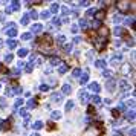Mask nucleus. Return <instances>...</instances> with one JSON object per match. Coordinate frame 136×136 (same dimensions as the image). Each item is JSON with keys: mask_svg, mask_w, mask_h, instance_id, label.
Segmentation results:
<instances>
[{"mask_svg": "<svg viewBox=\"0 0 136 136\" xmlns=\"http://www.w3.org/2000/svg\"><path fill=\"white\" fill-rule=\"evenodd\" d=\"M5 32H6L8 37H15L17 35V26H15V23H8L5 26Z\"/></svg>", "mask_w": 136, "mask_h": 136, "instance_id": "f257e3e1", "label": "nucleus"}, {"mask_svg": "<svg viewBox=\"0 0 136 136\" xmlns=\"http://www.w3.org/2000/svg\"><path fill=\"white\" fill-rule=\"evenodd\" d=\"M20 92H22V87H18V86H15V87H6V95L8 96H14L17 93H20Z\"/></svg>", "mask_w": 136, "mask_h": 136, "instance_id": "f03ea898", "label": "nucleus"}, {"mask_svg": "<svg viewBox=\"0 0 136 136\" xmlns=\"http://www.w3.org/2000/svg\"><path fill=\"white\" fill-rule=\"evenodd\" d=\"M17 9H20V2H11L9 6H6V12L11 14L12 11H17Z\"/></svg>", "mask_w": 136, "mask_h": 136, "instance_id": "7ed1b4c3", "label": "nucleus"}, {"mask_svg": "<svg viewBox=\"0 0 136 136\" xmlns=\"http://www.w3.org/2000/svg\"><path fill=\"white\" fill-rule=\"evenodd\" d=\"M121 61H122V55L118 54V55H115V57L112 58V61H110V63H112V66H116V64H119Z\"/></svg>", "mask_w": 136, "mask_h": 136, "instance_id": "20e7f679", "label": "nucleus"}, {"mask_svg": "<svg viewBox=\"0 0 136 136\" xmlns=\"http://www.w3.org/2000/svg\"><path fill=\"white\" fill-rule=\"evenodd\" d=\"M43 31V26L40 25V23H35V25H32V31H31V34H40Z\"/></svg>", "mask_w": 136, "mask_h": 136, "instance_id": "39448f33", "label": "nucleus"}, {"mask_svg": "<svg viewBox=\"0 0 136 136\" xmlns=\"http://www.w3.org/2000/svg\"><path fill=\"white\" fill-rule=\"evenodd\" d=\"M100 89H101V87H100V84H98V83H90V84H89V90H90V92H93V93H98V92H100Z\"/></svg>", "mask_w": 136, "mask_h": 136, "instance_id": "423d86ee", "label": "nucleus"}, {"mask_svg": "<svg viewBox=\"0 0 136 136\" xmlns=\"http://www.w3.org/2000/svg\"><path fill=\"white\" fill-rule=\"evenodd\" d=\"M78 96H80V101H81L83 104H84V103H87V100H89V95H87V90H81Z\"/></svg>", "mask_w": 136, "mask_h": 136, "instance_id": "0eeeda50", "label": "nucleus"}, {"mask_svg": "<svg viewBox=\"0 0 136 136\" xmlns=\"http://www.w3.org/2000/svg\"><path fill=\"white\" fill-rule=\"evenodd\" d=\"M115 86H116V80H107L106 87H107L110 92H113V90H115Z\"/></svg>", "mask_w": 136, "mask_h": 136, "instance_id": "6e6552de", "label": "nucleus"}, {"mask_svg": "<svg viewBox=\"0 0 136 136\" xmlns=\"http://www.w3.org/2000/svg\"><path fill=\"white\" fill-rule=\"evenodd\" d=\"M119 87H121V90H122V92H128V89H130V84H128L127 81L121 80V81H119Z\"/></svg>", "mask_w": 136, "mask_h": 136, "instance_id": "1a4fd4ad", "label": "nucleus"}, {"mask_svg": "<svg viewBox=\"0 0 136 136\" xmlns=\"http://www.w3.org/2000/svg\"><path fill=\"white\" fill-rule=\"evenodd\" d=\"M52 101L54 103H61L63 101V93H54L52 95Z\"/></svg>", "mask_w": 136, "mask_h": 136, "instance_id": "9d476101", "label": "nucleus"}, {"mask_svg": "<svg viewBox=\"0 0 136 136\" xmlns=\"http://www.w3.org/2000/svg\"><path fill=\"white\" fill-rule=\"evenodd\" d=\"M87 81H89V73L86 72V73H83V75H81V78H80V84H81V86H84V84H87Z\"/></svg>", "mask_w": 136, "mask_h": 136, "instance_id": "9b49d317", "label": "nucleus"}, {"mask_svg": "<svg viewBox=\"0 0 136 136\" xmlns=\"http://www.w3.org/2000/svg\"><path fill=\"white\" fill-rule=\"evenodd\" d=\"M107 66V63L104 61V60H96L95 61V67H100V69H104Z\"/></svg>", "mask_w": 136, "mask_h": 136, "instance_id": "f8f14e48", "label": "nucleus"}, {"mask_svg": "<svg viewBox=\"0 0 136 136\" xmlns=\"http://www.w3.org/2000/svg\"><path fill=\"white\" fill-rule=\"evenodd\" d=\"M58 9H60V5H58V3H52V5H51V9H49V12H51V14H57V12H58Z\"/></svg>", "mask_w": 136, "mask_h": 136, "instance_id": "ddd939ff", "label": "nucleus"}, {"mask_svg": "<svg viewBox=\"0 0 136 136\" xmlns=\"http://www.w3.org/2000/svg\"><path fill=\"white\" fill-rule=\"evenodd\" d=\"M66 70H67V64L66 63H60V67H58V73H66Z\"/></svg>", "mask_w": 136, "mask_h": 136, "instance_id": "4468645a", "label": "nucleus"}, {"mask_svg": "<svg viewBox=\"0 0 136 136\" xmlns=\"http://www.w3.org/2000/svg\"><path fill=\"white\" fill-rule=\"evenodd\" d=\"M125 118H127L128 121H134V110H133V109L127 112V115H125Z\"/></svg>", "mask_w": 136, "mask_h": 136, "instance_id": "2eb2a0df", "label": "nucleus"}, {"mask_svg": "<svg viewBox=\"0 0 136 136\" xmlns=\"http://www.w3.org/2000/svg\"><path fill=\"white\" fill-rule=\"evenodd\" d=\"M61 92H63V93H64V95H69V93H70V92H72V87H70V86H69V84H64V86H63V87H61Z\"/></svg>", "mask_w": 136, "mask_h": 136, "instance_id": "dca6fc26", "label": "nucleus"}, {"mask_svg": "<svg viewBox=\"0 0 136 136\" xmlns=\"http://www.w3.org/2000/svg\"><path fill=\"white\" fill-rule=\"evenodd\" d=\"M6 44H8V48H9V49H14V48L17 46V41L14 40V38H9V40L6 41Z\"/></svg>", "mask_w": 136, "mask_h": 136, "instance_id": "f3484780", "label": "nucleus"}, {"mask_svg": "<svg viewBox=\"0 0 136 136\" xmlns=\"http://www.w3.org/2000/svg\"><path fill=\"white\" fill-rule=\"evenodd\" d=\"M51 118H52V119H60V118H61V112H58V110L52 112V113H51Z\"/></svg>", "mask_w": 136, "mask_h": 136, "instance_id": "a211bd4d", "label": "nucleus"}, {"mask_svg": "<svg viewBox=\"0 0 136 136\" xmlns=\"http://www.w3.org/2000/svg\"><path fill=\"white\" fill-rule=\"evenodd\" d=\"M29 23V15L28 14H25L23 17H22V20H20V25H23V26H26Z\"/></svg>", "mask_w": 136, "mask_h": 136, "instance_id": "6ab92c4d", "label": "nucleus"}, {"mask_svg": "<svg viewBox=\"0 0 136 136\" xmlns=\"http://www.w3.org/2000/svg\"><path fill=\"white\" fill-rule=\"evenodd\" d=\"M17 55L20 57V58L26 57V55H28V49H26V48H22V49H18V54H17Z\"/></svg>", "mask_w": 136, "mask_h": 136, "instance_id": "aec40b11", "label": "nucleus"}, {"mask_svg": "<svg viewBox=\"0 0 136 136\" xmlns=\"http://www.w3.org/2000/svg\"><path fill=\"white\" fill-rule=\"evenodd\" d=\"M64 41H66V37L64 35H58L57 37V44H63Z\"/></svg>", "mask_w": 136, "mask_h": 136, "instance_id": "412c9836", "label": "nucleus"}, {"mask_svg": "<svg viewBox=\"0 0 136 136\" xmlns=\"http://www.w3.org/2000/svg\"><path fill=\"white\" fill-rule=\"evenodd\" d=\"M122 32H124V29H122V28H115V31H113V34H115L116 37H121V35H122Z\"/></svg>", "mask_w": 136, "mask_h": 136, "instance_id": "4be33fe9", "label": "nucleus"}, {"mask_svg": "<svg viewBox=\"0 0 136 136\" xmlns=\"http://www.w3.org/2000/svg\"><path fill=\"white\" fill-rule=\"evenodd\" d=\"M41 127H43V122H41V121H37V122H34V125H32L34 130H40Z\"/></svg>", "mask_w": 136, "mask_h": 136, "instance_id": "5701e85b", "label": "nucleus"}, {"mask_svg": "<svg viewBox=\"0 0 136 136\" xmlns=\"http://www.w3.org/2000/svg\"><path fill=\"white\" fill-rule=\"evenodd\" d=\"M18 115L28 119V110H26V109H20V110H18Z\"/></svg>", "mask_w": 136, "mask_h": 136, "instance_id": "b1692460", "label": "nucleus"}, {"mask_svg": "<svg viewBox=\"0 0 136 136\" xmlns=\"http://www.w3.org/2000/svg\"><path fill=\"white\" fill-rule=\"evenodd\" d=\"M92 103L93 104H101V98L98 95H95V96H92Z\"/></svg>", "mask_w": 136, "mask_h": 136, "instance_id": "393cba45", "label": "nucleus"}, {"mask_svg": "<svg viewBox=\"0 0 136 136\" xmlns=\"http://www.w3.org/2000/svg\"><path fill=\"white\" fill-rule=\"evenodd\" d=\"M22 106H23V100H22V98H18V100H17L15 103H14V107H15V109L22 107Z\"/></svg>", "mask_w": 136, "mask_h": 136, "instance_id": "a878e982", "label": "nucleus"}, {"mask_svg": "<svg viewBox=\"0 0 136 136\" xmlns=\"http://www.w3.org/2000/svg\"><path fill=\"white\" fill-rule=\"evenodd\" d=\"M35 106H37V101L35 100H29L28 101V109H34Z\"/></svg>", "mask_w": 136, "mask_h": 136, "instance_id": "bb28decb", "label": "nucleus"}, {"mask_svg": "<svg viewBox=\"0 0 136 136\" xmlns=\"http://www.w3.org/2000/svg\"><path fill=\"white\" fill-rule=\"evenodd\" d=\"M80 28H81V29H87V22L84 20V18H81V20H80Z\"/></svg>", "mask_w": 136, "mask_h": 136, "instance_id": "cd10ccee", "label": "nucleus"}, {"mask_svg": "<svg viewBox=\"0 0 136 136\" xmlns=\"http://www.w3.org/2000/svg\"><path fill=\"white\" fill-rule=\"evenodd\" d=\"M122 104H124L125 107H130V106L133 107V106H134V100L131 98V100H128V101H125V103H122Z\"/></svg>", "mask_w": 136, "mask_h": 136, "instance_id": "c85d7f7f", "label": "nucleus"}, {"mask_svg": "<svg viewBox=\"0 0 136 136\" xmlns=\"http://www.w3.org/2000/svg\"><path fill=\"white\" fill-rule=\"evenodd\" d=\"M73 109V101H67L66 103V112H69V110H72Z\"/></svg>", "mask_w": 136, "mask_h": 136, "instance_id": "c756f323", "label": "nucleus"}, {"mask_svg": "<svg viewBox=\"0 0 136 136\" xmlns=\"http://www.w3.org/2000/svg\"><path fill=\"white\" fill-rule=\"evenodd\" d=\"M6 127H8V124H6V121H3V119H0V130H6Z\"/></svg>", "mask_w": 136, "mask_h": 136, "instance_id": "7c9ffc66", "label": "nucleus"}, {"mask_svg": "<svg viewBox=\"0 0 136 136\" xmlns=\"http://www.w3.org/2000/svg\"><path fill=\"white\" fill-rule=\"evenodd\" d=\"M113 22L118 25V23H121L122 22V15H115V18H113Z\"/></svg>", "mask_w": 136, "mask_h": 136, "instance_id": "2f4dec72", "label": "nucleus"}, {"mask_svg": "<svg viewBox=\"0 0 136 136\" xmlns=\"http://www.w3.org/2000/svg\"><path fill=\"white\" fill-rule=\"evenodd\" d=\"M72 75H73V76H80V75H81V69H80V67H76V69H73V72H72Z\"/></svg>", "mask_w": 136, "mask_h": 136, "instance_id": "473e14b6", "label": "nucleus"}, {"mask_svg": "<svg viewBox=\"0 0 136 136\" xmlns=\"http://www.w3.org/2000/svg\"><path fill=\"white\" fill-rule=\"evenodd\" d=\"M51 64H52V66L60 64V58H55V57H54V58H51Z\"/></svg>", "mask_w": 136, "mask_h": 136, "instance_id": "72a5a7b5", "label": "nucleus"}, {"mask_svg": "<svg viewBox=\"0 0 136 136\" xmlns=\"http://www.w3.org/2000/svg\"><path fill=\"white\" fill-rule=\"evenodd\" d=\"M34 64H35V63H31V61H29V63L26 64V72H32V67H34Z\"/></svg>", "mask_w": 136, "mask_h": 136, "instance_id": "f704fd0d", "label": "nucleus"}, {"mask_svg": "<svg viewBox=\"0 0 136 136\" xmlns=\"http://www.w3.org/2000/svg\"><path fill=\"white\" fill-rule=\"evenodd\" d=\"M121 72H122V73H128V72H130V66H128V64H124Z\"/></svg>", "mask_w": 136, "mask_h": 136, "instance_id": "c9c22d12", "label": "nucleus"}, {"mask_svg": "<svg viewBox=\"0 0 136 136\" xmlns=\"http://www.w3.org/2000/svg\"><path fill=\"white\" fill-rule=\"evenodd\" d=\"M49 15H51L49 11H43V12H41V18H44V20H46V18H49Z\"/></svg>", "mask_w": 136, "mask_h": 136, "instance_id": "e433bc0d", "label": "nucleus"}, {"mask_svg": "<svg viewBox=\"0 0 136 136\" xmlns=\"http://www.w3.org/2000/svg\"><path fill=\"white\" fill-rule=\"evenodd\" d=\"M0 107L6 109V100H5V98H0Z\"/></svg>", "mask_w": 136, "mask_h": 136, "instance_id": "4c0bfd02", "label": "nucleus"}, {"mask_svg": "<svg viewBox=\"0 0 136 136\" xmlns=\"http://www.w3.org/2000/svg\"><path fill=\"white\" fill-rule=\"evenodd\" d=\"M5 61H6V63H11V61H12V55H11V54H6V55H5Z\"/></svg>", "mask_w": 136, "mask_h": 136, "instance_id": "58836bf2", "label": "nucleus"}, {"mask_svg": "<svg viewBox=\"0 0 136 136\" xmlns=\"http://www.w3.org/2000/svg\"><path fill=\"white\" fill-rule=\"evenodd\" d=\"M31 37H32V34H31V32H26V34H23V35H22V38H23V40H29Z\"/></svg>", "mask_w": 136, "mask_h": 136, "instance_id": "ea45409f", "label": "nucleus"}, {"mask_svg": "<svg viewBox=\"0 0 136 136\" xmlns=\"http://www.w3.org/2000/svg\"><path fill=\"white\" fill-rule=\"evenodd\" d=\"M103 75L106 76V78H112V75H113V73H112V70H104Z\"/></svg>", "mask_w": 136, "mask_h": 136, "instance_id": "a19ab883", "label": "nucleus"}, {"mask_svg": "<svg viewBox=\"0 0 136 136\" xmlns=\"http://www.w3.org/2000/svg\"><path fill=\"white\" fill-rule=\"evenodd\" d=\"M95 12H96L95 9H87V12H86V15H87V17H92V15H95Z\"/></svg>", "mask_w": 136, "mask_h": 136, "instance_id": "79ce46f5", "label": "nucleus"}, {"mask_svg": "<svg viewBox=\"0 0 136 136\" xmlns=\"http://www.w3.org/2000/svg\"><path fill=\"white\" fill-rule=\"evenodd\" d=\"M28 15H29L31 18H37V17H38V14H37V11H31V12H29Z\"/></svg>", "mask_w": 136, "mask_h": 136, "instance_id": "37998d69", "label": "nucleus"}, {"mask_svg": "<svg viewBox=\"0 0 136 136\" xmlns=\"http://www.w3.org/2000/svg\"><path fill=\"white\" fill-rule=\"evenodd\" d=\"M64 51H66L67 54H70V52H72V44H70V43H69V44H66V46H64Z\"/></svg>", "mask_w": 136, "mask_h": 136, "instance_id": "c03bdc74", "label": "nucleus"}, {"mask_svg": "<svg viewBox=\"0 0 136 136\" xmlns=\"http://www.w3.org/2000/svg\"><path fill=\"white\" fill-rule=\"evenodd\" d=\"M40 90H41V92H48V90H49V86H48V84H41V86H40Z\"/></svg>", "mask_w": 136, "mask_h": 136, "instance_id": "a18cd8bd", "label": "nucleus"}, {"mask_svg": "<svg viewBox=\"0 0 136 136\" xmlns=\"http://www.w3.org/2000/svg\"><path fill=\"white\" fill-rule=\"evenodd\" d=\"M70 32H72V34H76V32H78V26H76V25H73V26L70 28Z\"/></svg>", "mask_w": 136, "mask_h": 136, "instance_id": "49530a36", "label": "nucleus"}, {"mask_svg": "<svg viewBox=\"0 0 136 136\" xmlns=\"http://www.w3.org/2000/svg\"><path fill=\"white\" fill-rule=\"evenodd\" d=\"M100 25H101V23H100L98 20H95V22H92V28H100Z\"/></svg>", "mask_w": 136, "mask_h": 136, "instance_id": "de8ad7c7", "label": "nucleus"}, {"mask_svg": "<svg viewBox=\"0 0 136 136\" xmlns=\"http://www.w3.org/2000/svg\"><path fill=\"white\" fill-rule=\"evenodd\" d=\"M54 25L60 26V25H61V20H58V18H54Z\"/></svg>", "mask_w": 136, "mask_h": 136, "instance_id": "09e8293b", "label": "nucleus"}, {"mask_svg": "<svg viewBox=\"0 0 136 136\" xmlns=\"http://www.w3.org/2000/svg\"><path fill=\"white\" fill-rule=\"evenodd\" d=\"M17 67H18V70H20L22 67H25V63H23V61H18V64H17Z\"/></svg>", "mask_w": 136, "mask_h": 136, "instance_id": "8fccbe9b", "label": "nucleus"}, {"mask_svg": "<svg viewBox=\"0 0 136 136\" xmlns=\"http://www.w3.org/2000/svg\"><path fill=\"white\" fill-rule=\"evenodd\" d=\"M125 23H127V25H131V23H133V17H128L127 20H125Z\"/></svg>", "mask_w": 136, "mask_h": 136, "instance_id": "3c124183", "label": "nucleus"}, {"mask_svg": "<svg viewBox=\"0 0 136 136\" xmlns=\"http://www.w3.org/2000/svg\"><path fill=\"white\" fill-rule=\"evenodd\" d=\"M0 22H5V12H0Z\"/></svg>", "mask_w": 136, "mask_h": 136, "instance_id": "603ef678", "label": "nucleus"}, {"mask_svg": "<svg viewBox=\"0 0 136 136\" xmlns=\"http://www.w3.org/2000/svg\"><path fill=\"white\" fill-rule=\"evenodd\" d=\"M80 41H81L80 37H75V38H73V43H80Z\"/></svg>", "mask_w": 136, "mask_h": 136, "instance_id": "864d4df0", "label": "nucleus"}, {"mask_svg": "<svg viewBox=\"0 0 136 136\" xmlns=\"http://www.w3.org/2000/svg\"><path fill=\"white\" fill-rule=\"evenodd\" d=\"M89 5V2H80V6H87Z\"/></svg>", "mask_w": 136, "mask_h": 136, "instance_id": "5fc2aeb1", "label": "nucleus"}, {"mask_svg": "<svg viewBox=\"0 0 136 136\" xmlns=\"http://www.w3.org/2000/svg\"><path fill=\"white\" fill-rule=\"evenodd\" d=\"M69 12V8H66V6H63V14H67Z\"/></svg>", "mask_w": 136, "mask_h": 136, "instance_id": "6e6d98bb", "label": "nucleus"}, {"mask_svg": "<svg viewBox=\"0 0 136 136\" xmlns=\"http://www.w3.org/2000/svg\"><path fill=\"white\" fill-rule=\"evenodd\" d=\"M118 107H119V110H125V106H124V104H122V103H121V104H119V106H118Z\"/></svg>", "mask_w": 136, "mask_h": 136, "instance_id": "4d7b16f0", "label": "nucleus"}, {"mask_svg": "<svg viewBox=\"0 0 136 136\" xmlns=\"http://www.w3.org/2000/svg\"><path fill=\"white\" fill-rule=\"evenodd\" d=\"M0 46H2V40H0Z\"/></svg>", "mask_w": 136, "mask_h": 136, "instance_id": "13d9d810", "label": "nucleus"}]
</instances>
